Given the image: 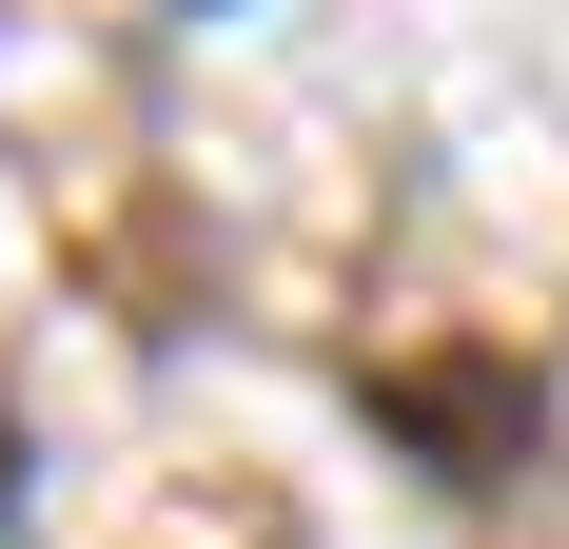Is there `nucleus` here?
<instances>
[{"mask_svg": "<svg viewBox=\"0 0 569 549\" xmlns=\"http://www.w3.org/2000/svg\"><path fill=\"white\" fill-rule=\"evenodd\" d=\"M393 432H432L452 471H491V451L530 432V392H511V373H393Z\"/></svg>", "mask_w": 569, "mask_h": 549, "instance_id": "nucleus-1", "label": "nucleus"}]
</instances>
